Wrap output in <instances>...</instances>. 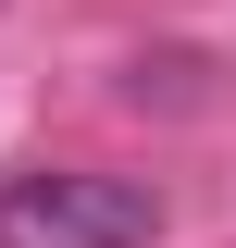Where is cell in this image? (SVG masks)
Segmentation results:
<instances>
[{
  "label": "cell",
  "instance_id": "6da1fadb",
  "mask_svg": "<svg viewBox=\"0 0 236 248\" xmlns=\"http://www.w3.org/2000/svg\"><path fill=\"white\" fill-rule=\"evenodd\" d=\"M149 223H162L149 186H124V174H75V161L0 186V248H149Z\"/></svg>",
  "mask_w": 236,
  "mask_h": 248
}]
</instances>
